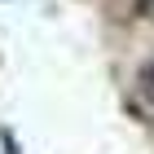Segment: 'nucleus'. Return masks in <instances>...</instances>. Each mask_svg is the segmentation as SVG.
Instances as JSON below:
<instances>
[{
    "instance_id": "obj_1",
    "label": "nucleus",
    "mask_w": 154,
    "mask_h": 154,
    "mask_svg": "<svg viewBox=\"0 0 154 154\" xmlns=\"http://www.w3.org/2000/svg\"><path fill=\"white\" fill-rule=\"evenodd\" d=\"M137 79H141V93H145V97L154 101V57H150V62L141 66V75H137Z\"/></svg>"
}]
</instances>
